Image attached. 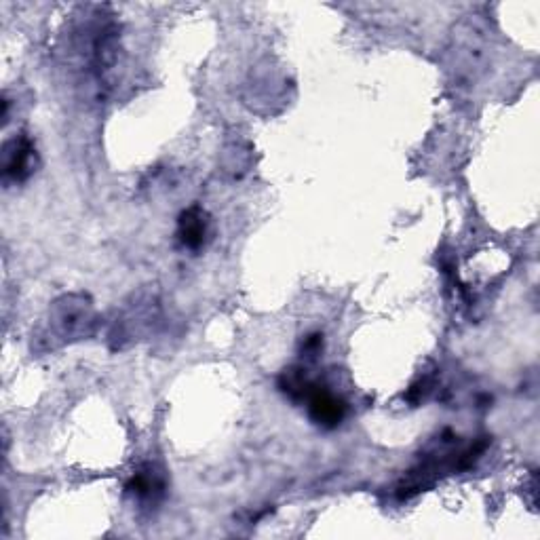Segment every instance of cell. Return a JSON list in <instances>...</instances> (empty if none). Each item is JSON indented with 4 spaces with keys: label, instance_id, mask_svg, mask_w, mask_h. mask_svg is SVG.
<instances>
[{
    "label": "cell",
    "instance_id": "obj_1",
    "mask_svg": "<svg viewBox=\"0 0 540 540\" xmlns=\"http://www.w3.org/2000/svg\"><path fill=\"white\" fill-rule=\"evenodd\" d=\"M93 330L95 311L89 296L68 294L51 304L41 330L32 336V346L41 353L55 351L60 346L89 338Z\"/></svg>",
    "mask_w": 540,
    "mask_h": 540
},
{
    "label": "cell",
    "instance_id": "obj_2",
    "mask_svg": "<svg viewBox=\"0 0 540 540\" xmlns=\"http://www.w3.org/2000/svg\"><path fill=\"white\" fill-rule=\"evenodd\" d=\"M36 148L26 133L15 135L3 150V178L5 182L22 184L36 171Z\"/></svg>",
    "mask_w": 540,
    "mask_h": 540
},
{
    "label": "cell",
    "instance_id": "obj_3",
    "mask_svg": "<svg viewBox=\"0 0 540 540\" xmlns=\"http://www.w3.org/2000/svg\"><path fill=\"white\" fill-rule=\"evenodd\" d=\"M304 403L308 408V416H311V420L321 429L340 427L346 416V401L317 382L304 399Z\"/></svg>",
    "mask_w": 540,
    "mask_h": 540
},
{
    "label": "cell",
    "instance_id": "obj_4",
    "mask_svg": "<svg viewBox=\"0 0 540 540\" xmlns=\"http://www.w3.org/2000/svg\"><path fill=\"white\" fill-rule=\"evenodd\" d=\"M154 311H157V302L146 300L140 302L135 300L129 308H125V313L117 319V327H114V349H123L125 342H135L142 332H146L150 327V321L154 319Z\"/></svg>",
    "mask_w": 540,
    "mask_h": 540
},
{
    "label": "cell",
    "instance_id": "obj_5",
    "mask_svg": "<svg viewBox=\"0 0 540 540\" xmlns=\"http://www.w3.org/2000/svg\"><path fill=\"white\" fill-rule=\"evenodd\" d=\"M125 490L129 496H133V500H138L142 505H157L167 490L165 473L154 465H144L142 469H138V473L131 475Z\"/></svg>",
    "mask_w": 540,
    "mask_h": 540
},
{
    "label": "cell",
    "instance_id": "obj_6",
    "mask_svg": "<svg viewBox=\"0 0 540 540\" xmlns=\"http://www.w3.org/2000/svg\"><path fill=\"white\" fill-rule=\"evenodd\" d=\"M209 237V216L199 205H190L178 218V241L184 249L199 252Z\"/></svg>",
    "mask_w": 540,
    "mask_h": 540
},
{
    "label": "cell",
    "instance_id": "obj_7",
    "mask_svg": "<svg viewBox=\"0 0 540 540\" xmlns=\"http://www.w3.org/2000/svg\"><path fill=\"white\" fill-rule=\"evenodd\" d=\"M315 387V380L308 378L302 365H292L281 372L279 376V389L292 399V401H304Z\"/></svg>",
    "mask_w": 540,
    "mask_h": 540
},
{
    "label": "cell",
    "instance_id": "obj_8",
    "mask_svg": "<svg viewBox=\"0 0 540 540\" xmlns=\"http://www.w3.org/2000/svg\"><path fill=\"white\" fill-rule=\"evenodd\" d=\"M321 346H323V336H321V334H313V336L304 338V342H302V353H304L308 359H313V357L319 355Z\"/></svg>",
    "mask_w": 540,
    "mask_h": 540
}]
</instances>
